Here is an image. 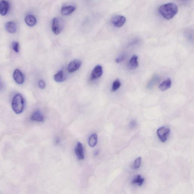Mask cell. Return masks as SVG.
Returning <instances> with one entry per match:
<instances>
[{
    "instance_id": "6da1fadb",
    "label": "cell",
    "mask_w": 194,
    "mask_h": 194,
    "mask_svg": "<svg viewBox=\"0 0 194 194\" xmlns=\"http://www.w3.org/2000/svg\"><path fill=\"white\" fill-rule=\"evenodd\" d=\"M159 12L161 16L167 20H170L174 17L178 12V7L173 3H169L161 5Z\"/></svg>"
},
{
    "instance_id": "7a4b0ae2",
    "label": "cell",
    "mask_w": 194,
    "mask_h": 194,
    "mask_svg": "<svg viewBox=\"0 0 194 194\" xmlns=\"http://www.w3.org/2000/svg\"><path fill=\"white\" fill-rule=\"evenodd\" d=\"M24 101L23 96L20 94H16L12 102L13 111L17 114L21 113L24 109Z\"/></svg>"
},
{
    "instance_id": "3957f363",
    "label": "cell",
    "mask_w": 194,
    "mask_h": 194,
    "mask_svg": "<svg viewBox=\"0 0 194 194\" xmlns=\"http://www.w3.org/2000/svg\"><path fill=\"white\" fill-rule=\"evenodd\" d=\"M170 131V129L165 126L160 127L157 130V134L158 138L163 143H164L167 140L169 135Z\"/></svg>"
},
{
    "instance_id": "277c9868",
    "label": "cell",
    "mask_w": 194,
    "mask_h": 194,
    "mask_svg": "<svg viewBox=\"0 0 194 194\" xmlns=\"http://www.w3.org/2000/svg\"><path fill=\"white\" fill-rule=\"evenodd\" d=\"M111 21L115 26L117 27H120L123 26L125 23L126 18L124 16L116 15L112 17Z\"/></svg>"
},
{
    "instance_id": "5b68a950",
    "label": "cell",
    "mask_w": 194,
    "mask_h": 194,
    "mask_svg": "<svg viewBox=\"0 0 194 194\" xmlns=\"http://www.w3.org/2000/svg\"><path fill=\"white\" fill-rule=\"evenodd\" d=\"M62 29V22L57 17H55L53 20L52 30L55 34H60Z\"/></svg>"
},
{
    "instance_id": "8992f818",
    "label": "cell",
    "mask_w": 194,
    "mask_h": 194,
    "mask_svg": "<svg viewBox=\"0 0 194 194\" xmlns=\"http://www.w3.org/2000/svg\"><path fill=\"white\" fill-rule=\"evenodd\" d=\"M82 65V62L78 60H75L69 64L68 71L69 73H72L79 69Z\"/></svg>"
},
{
    "instance_id": "52a82bcc",
    "label": "cell",
    "mask_w": 194,
    "mask_h": 194,
    "mask_svg": "<svg viewBox=\"0 0 194 194\" xmlns=\"http://www.w3.org/2000/svg\"><path fill=\"white\" fill-rule=\"evenodd\" d=\"M103 74V69L101 66H95L91 72V78L92 80L97 79L102 76Z\"/></svg>"
},
{
    "instance_id": "ba28073f",
    "label": "cell",
    "mask_w": 194,
    "mask_h": 194,
    "mask_svg": "<svg viewBox=\"0 0 194 194\" xmlns=\"http://www.w3.org/2000/svg\"><path fill=\"white\" fill-rule=\"evenodd\" d=\"M13 78L17 84H21L24 81V77L23 74L18 69L14 71L13 75Z\"/></svg>"
},
{
    "instance_id": "9c48e42d",
    "label": "cell",
    "mask_w": 194,
    "mask_h": 194,
    "mask_svg": "<svg viewBox=\"0 0 194 194\" xmlns=\"http://www.w3.org/2000/svg\"><path fill=\"white\" fill-rule=\"evenodd\" d=\"M75 154L77 157L80 160L84 159V155L83 146L82 144L80 142H78L75 149Z\"/></svg>"
},
{
    "instance_id": "30bf717a",
    "label": "cell",
    "mask_w": 194,
    "mask_h": 194,
    "mask_svg": "<svg viewBox=\"0 0 194 194\" xmlns=\"http://www.w3.org/2000/svg\"><path fill=\"white\" fill-rule=\"evenodd\" d=\"M30 119L32 121L42 122L44 121V117L43 115L40 111L37 110L33 112L31 115Z\"/></svg>"
},
{
    "instance_id": "8fae6325",
    "label": "cell",
    "mask_w": 194,
    "mask_h": 194,
    "mask_svg": "<svg viewBox=\"0 0 194 194\" xmlns=\"http://www.w3.org/2000/svg\"><path fill=\"white\" fill-rule=\"evenodd\" d=\"M9 4L7 1L3 0L0 2V14L5 16L7 14L9 9Z\"/></svg>"
},
{
    "instance_id": "7c38bea8",
    "label": "cell",
    "mask_w": 194,
    "mask_h": 194,
    "mask_svg": "<svg viewBox=\"0 0 194 194\" xmlns=\"http://www.w3.org/2000/svg\"><path fill=\"white\" fill-rule=\"evenodd\" d=\"M5 28L7 30L9 33H14L17 31V24L14 22H8L6 24Z\"/></svg>"
},
{
    "instance_id": "4fadbf2b",
    "label": "cell",
    "mask_w": 194,
    "mask_h": 194,
    "mask_svg": "<svg viewBox=\"0 0 194 194\" xmlns=\"http://www.w3.org/2000/svg\"><path fill=\"white\" fill-rule=\"evenodd\" d=\"M171 81L170 78L165 80L160 84L159 88L161 91H165L168 90L171 86Z\"/></svg>"
},
{
    "instance_id": "5bb4252c",
    "label": "cell",
    "mask_w": 194,
    "mask_h": 194,
    "mask_svg": "<svg viewBox=\"0 0 194 194\" xmlns=\"http://www.w3.org/2000/svg\"><path fill=\"white\" fill-rule=\"evenodd\" d=\"M129 67L131 69H134L137 68L138 66V57L137 56L134 55L130 59L129 62Z\"/></svg>"
},
{
    "instance_id": "9a60e30c",
    "label": "cell",
    "mask_w": 194,
    "mask_h": 194,
    "mask_svg": "<svg viewBox=\"0 0 194 194\" xmlns=\"http://www.w3.org/2000/svg\"><path fill=\"white\" fill-rule=\"evenodd\" d=\"M25 21L26 24L30 27L34 26L37 23L36 18L32 15L27 16L25 17Z\"/></svg>"
},
{
    "instance_id": "2e32d148",
    "label": "cell",
    "mask_w": 194,
    "mask_h": 194,
    "mask_svg": "<svg viewBox=\"0 0 194 194\" xmlns=\"http://www.w3.org/2000/svg\"><path fill=\"white\" fill-rule=\"evenodd\" d=\"M55 81L57 82H62L65 80V77L63 71H60L56 74L54 76Z\"/></svg>"
},
{
    "instance_id": "e0dca14e",
    "label": "cell",
    "mask_w": 194,
    "mask_h": 194,
    "mask_svg": "<svg viewBox=\"0 0 194 194\" xmlns=\"http://www.w3.org/2000/svg\"><path fill=\"white\" fill-rule=\"evenodd\" d=\"M75 10V7L71 6L63 7L62 8L61 13L64 15H67L72 13Z\"/></svg>"
},
{
    "instance_id": "ac0fdd59",
    "label": "cell",
    "mask_w": 194,
    "mask_h": 194,
    "mask_svg": "<svg viewBox=\"0 0 194 194\" xmlns=\"http://www.w3.org/2000/svg\"><path fill=\"white\" fill-rule=\"evenodd\" d=\"M97 135L96 134L91 135L88 140V144L90 146L94 147L97 145Z\"/></svg>"
},
{
    "instance_id": "d6986e66",
    "label": "cell",
    "mask_w": 194,
    "mask_h": 194,
    "mask_svg": "<svg viewBox=\"0 0 194 194\" xmlns=\"http://www.w3.org/2000/svg\"><path fill=\"white\" fill-rule=\"evenodd\" d=\"M144 180L145 179L144 178L142 177V176L140 175H138L133 179L132 181V183L133 184H137L138 186H140L143 184Z\"/></svg>"
},
{
    "instance_id": "ffe728a7",
    "label": "cell",
    "mask_w": 194,
    "mask_h": 194,
    "mask_svg": "<svg viewBox=\"0 0 194 194\" xmlns=\"http://www.w3.org/2000/svg\"><path fill=\"white\" fill-rule=\"evenodd\" d=\"M121 85L120 82L119 80L118 79L115 80L113 84L112 90V91L115 92L119 88Z\"/></svg>"
},
{
    "instance_id": "44dd1931",
    "label": "cell",
    "mask_w": 194,
    "mask_h": 194,
    "mask_svg": "<svg viewBox=\"0 0 194 194\" xmlns=\"http://www.w3.org/2000/svg\"><path fill=\"white\" fill-rule=\"evenodd\" d=\"M141 161L142 158L141 157H139L135 159L134 162V165H133V168L134 169H138L140 168L141 164Z\"/></svg>"
},
{
    "instance_id": "7402d4cb",
    "label": "cell",
    "mask_w": 194,
    "mask_h": 194,
    "mask_svg": "<svg viewBox=\"0 0 194 194\" xmlns=\"http://www.w3.org/2000/svg\"><path fill=\"white\" fill-rule=\"evenodd\" d=\"M12 46L13 49L15 52L18 53L20 49V46L18 43L16 41H13L12 43Z\"/></svg>"
},
{
    "instance_id": "603a6c76",
    "label": "cell",
    "mask_w": 194,
    "mask_h": 194,
    "mask_svg": "<svg viewBox=\"0 0 194 194\" xmlns=\"http://www.w3.org/2000/svg\"><path fill=\"white\" fill-rule=\"evenodd\" d=\"M38 86H39L40 88L41 89H44L46 87V84L45 82L43 80H40L38 83Z\"/></svg>"
},
{
    "instance_id": "cb8c5ba5",
    "label": "cell",
    "mask_w": 194,
    "mask_h": 194,
    "mask_svg": "<svg viewBox=\"0 0 194 194\" xmlns=\"http://www.w3.org/2000/svg\"><path fill=\"white\" fill-rule=\"evenodd\" d=\"M152 80H151L152 81H150V83L148 84V87H151L153 86L154 84L157 81H158V77H154L153 79Z\"/></svg>"
},
{
    "instance_id": "d4e9b609",
    "label": "cell",
    "mask_w": 194,
    "mask_h": 194,
    "mask_svg": "<svg viewBox=\"0 0 194 194\" xmlns=\"http://www.w3.org/2000/svg\"><path fill=\"white\" fill-rule=\"evenodd\" d=\"M125 56L124 55H122L119 57L117 58L115 60V62H116V63H121V62H122L125 59Z\"/></svg>"
},
{
    "instance_id": "484cf974",
    "label": "cell",
    "mask_w": 194,
    "mask_h": 194,
    "mask_svg": "<svg viewBox=\"0 0 194 194\" xmlns=\"http://www.w3.org/2000/svg\"><path fill=\"white\" fill-rule=\"evenodd\" d=\"M130 127H134L136 125V122L135 121L133 120L131 121L130 122Z\"/></svg>"
},
{
    "instance_id": "4316f807",
    "label": "cell",
    "mask_w": 194,
    "mask_h": 194,
    "mask_svg": "<svg viewBox=\"0 0 194 194\" xmlns=\"http://www.w3.org/2000/svg\"><path fill=\"white\" fill-rule=\"evenodd\" d=\"M3 88V84L2 82H1V79H0V91Z\"/></svg>"
},
{
    "instance_id": "83f0119b",
    "label": "cell",
    "mask_w": 194,
    "mask_h": 194,
    "mask_svg": "<svg viewBox=\"0 0 194 194\" xmlns=\"http://www.w3.org/2000/svg\"><path fill=\"white\" fill-rule=\"evenodd\" d=\"M60 142V139L59 138H57L56 140V144L59 143Z\"/></svg>"
},
{
    "instance_id": "f1b7e54d",
    "label": "cell",
    "mask_w": 194,
    "mask_h": 194,
    "mask_svg": "<svg viewBox=\"0 0 194 194\" xmlns=\"http://www.w3.org/2000/svg\"><path fill=\"white\" fill-rule=\"evenodd\" d=\"M98 153H99V152L98 151H95V153L94 154V155H98Z\"/></svg>"
}]
</instances>
